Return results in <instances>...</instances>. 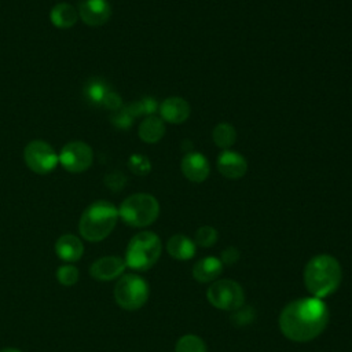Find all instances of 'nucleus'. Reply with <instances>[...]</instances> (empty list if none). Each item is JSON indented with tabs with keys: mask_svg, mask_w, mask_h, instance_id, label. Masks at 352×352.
I'll return each mask as SVG.
<instances>
[{
	"mask_svg": "<svg viewBox=\"0 0 352 352\" xmlns=\"http://www.w3.org/2000/svg\"><path fill=\"white\" fill-rule=\"evenodd\" d=\"M329 318V308L322 298L302 297L285 305L279 314L278 324L287 340L309 342L324 331Z\"/></svg>",
	"mask_w": 352,
	"mask_h": 352,
	"instance_id": "obj_1",
	"label": "nucleus"
},
{
	"mask_svg": "<svg viewBox=\"0 0 352 352\" xmlns=\"http://www.w3.org/2000/svg\"><path fill=\"white\" fill-rule=\"evenodd\" d=\"M302 279L305 289L312 297L324 298L340 287L342 268L334 256L320 253L309 258L305 264Z\"/></svg>",
	"mask_w": 352,
	"mask_h": 352,
	"instance_id": "obj_2",
	"label": "nucleus"
},
{
	"mask_svg": "<svg viewBox=\"0 0 352 352\" xmlns=\"http://www.w3.org/2000/svg\"><path fill=\"white\" fill-rule=\"evenodd\" d=\"M118 220V209L109 201L99 199L85 208L80 217L78 231L89 242H99L107 238Z\"/></svg>",
	"mask_w": 352,
	"mask_h": 352,
	"instance_id": "obj_3",
	"label": "nucleus"
},
{
	"mask_svg": "<svg viewBox=\"0 0 352 352\" xmlns=\"http://www.w3.org/2000/svg\"><path fill=\"white\" fill-rule=\"evenodd\" d=\"M162 243L153 231H140L135 234L125 250L126 267L136 271H147L160 260Z\"/></svg>",
	"mask_w": 352,
	"mask_h": 352,
	"instance_id": "obj_4",
	"label": "nucleus"
},
{
	"mask_svg": "<svg viewBox=\"0 0 352 352\" xmlns=\"http://www.w3.org/2000/svg\"><path fill=\"white\" fill-rule=\"evenodd\" d=\"M160 214V204L155 197L147 192H136L126 197L118 208V217L135 228L153 224Z\"/></svg>",
	"mask_w": 352,
	"mask_h": 352,
	"instance_id": "obj_5",
	"label": "nucleus"
},
{
	"mask_svg": "<svg viewBox=\"0 0 352 352\" xmlns=\"http://www.w3.org/2000/svg\"><path fill=\"white\" fill-rule=\"evenodd\" d=\"M150 289L147 282L138 274L121 275L114 286V298L118 307L125 311H136L148 300Z\"/></svg>",
	"mask_w": 352,
	"mask_h": 352,
	"instance_id": "obj_6",
	"label": "nucleus"
},
{
	"mask_svg": "<svg viewBox=\"0 0 352 352\" xmlns=\"http://www.w3.org/2000/svg\"><path fill=\"white\" fill-rule=\"evenodd\" d=\"M209 304L220 311H235L245 305V292L232 279H217L206 290Z\"/></svg>",
	"mask_w": 352,
	"mask_h": 352,
	"instance_id": "obj_7",
	"label": "nucleus"
},
{
	"mask_svg": "<svg viewBox=\"0 0 352 352\" xmlns=\"http://www.w3.org/2000/svg\"><path fill=\"white\" fill-rule=\"evenodd\" d=\"M23 158L30 170L38 175L51 173L59 164L55 150L44 140H32L23 150Z\"/></svg>",
	"mask_w": 352,
	"mask_h": 352,
	"instance_id": "obj_8",
	"label": "nucleus"
},
{
	"mask_svg": "<svg viewBox=\"0 0 352 352\" xmlns=\"http://www.w3.org/2000/svg\"><path fill=\"white\" fill-rule=\"evenodd\" d=\"M58 157L59 164L72 173H81L87 170L94 161L91 146L78 140L65 144Z\"/></svg>",
	"mask_w": 352,
	"mask_h": 352,
	"instance_id": "obj_9",
	"label": "nucleus"
},
{
	"mask_svg": "<svg viewBox=\"0 0 352 352\" xmlns=\"http://www.w3.org/2000/svg\"><path fill=\"white\" fill-rule=\"evenodd\" d=\"M110 16L111 6L107 0H82L78 6V18L88 26H102Z\"/></svg>",
	"mask_w": 352,
	"mask_h": 352,
	"instance_id": "obj_10",
	"label": "nucleus"
},
{
	"mask_svg": "<svg viewBox=\"0 0 352 352\" xmlns=\"http://www.w3.org/2000/svg\"><path fill=\"white\" fill-rule=\"evenodd\" d=\"M180 169L184 177L192 183H202L208 179L210 172V165L208 158L197 151L187 153L180 162Z\"/></svg>",
	"mask_w": 352,
	"mask_h": 352,
	"instance_id": "obj_11",
	"label": "nucleus"
},
{
	"mask_svg": "<svg viewBox=\"0 0 352 352\" xmlns=\"http://www.w3.org/2000/svg\"><path fill=\"white\" fill-rule=\"evenodd\" d=\"M217 170L226 179H241L248 172V162L242 154L230 148L223 150L217 158Z\"/></svg>",
	"mask_w": 352,
	"mask_h": 352,
	"instance_id": "obj_12",
	"label": "nucleus"
},
{
	"mask_svg": "<svg viewBox=\"0 0 352 352\" xmlns=\"http://www.w3.org/2000/svg\"><path fill=\"white\" fill-rule=\"evenodd\" d=\"M126 268L125 260L118 256H104L91 264L89 274L98 280H113L120 278Z\"/></svg>",
	"mask_w": 352,
	"mask_h": 352,
	"instance_id": "obj_13",
	"label": "nucleus"
},
{
	"mask_svg": "<svg viewBox=\"0 0 352 352\" xmlns=\"http://www.w3.org/2000/svg\"><path fill=\"white\" fill-rule=\"evenodd\" d=\"M160 117L162 121L170 124H182L184 122L191 113V107L188 102L180 96H170L166 98L160 106Z\"/></svg>",
	"mask_w": 352,
	"mask_h": 352,
	"instance_id": "obj_14",
	"label": "nucleus"
},
{
	"mask_svg": "<svg viewBox=\"0 0 352 352\" xmlns=\"http://www.w3.org/2000/svg\"><path fill=\"white\" fill-rule=\"evenodd\" d=\"M223 263L219 257L206 256L198 260L192 267V278L199 283H212L219 279L223 272Z\"/></svg>",
	"mask_w": 352,
	"mask_h": 352,
	"instance_id": "obj_15",
	"label": "nucleus"
},
{
	"mask_svg": "<svg viewBox=\"0 0 352 352\" xmlns=\"http://www.w3.org/2000/svg\"><path fill=\"white\" fill-rule=\"evenodd\" d=\"M55 253L65 263H76L84 253V245L78 236L73 234H65L56 239Z\"/></svg>",
	"mask_w": 352,
	"mask_h": 352,
	"instance_id": "obj_16",
	"label": "nucleus"
},
{
	"mask_svg": "<svg viewBox=\"0 0 352 352\" xmlns=\"http://www.w3.org/2000/svg\"><path fill=\"white\" fill-rule=\"evenodd\" d=\"M166 252L170 257H173L176 260L186 261V260H190L195 256L197 245L187 235L175 234L166 242Z\"/></svg>",
	"mask_w": 352,
	"mask_h": 352,
	"instance_id": "obj_17",
	"label": "nucleus"
},
{
	"mask_svg": "<svg viewBox=\"0 0 352 352\" xmlns=\"http://www.w3.org/2000/svg\"><path fill=\"white\" fill-rule=\"evenodd\" d=\"M138 133L144 143H157L165 135V124L162 118L155 114L146 116L139 125Z\"/></svg>",
	"mask_w": 352,
	"mask_h": 352,
	"instance_id": "obj_18",
	"label": "nucleus"
},
{
	"mask_svg": "<svg viewBox=\"0 0 352 352\" xmlns=\"http://www.w3.org/2000/svg\"><path fill=\"white\" fill-rule=\"evenodd\" d=\"M50 19L58 29H70L78 19V10L69 3H59L52 7Z\"/></svg>",
	"mask_w": 352,
	"mask_h": 352,
	"instance_id": "obj_19",
	"label": "nucleus"
},
{
	"mask_svg": "<svg viewBox=\"0 0 352 352\" xmlns=\"http://www.w3.org/2000/svg\"><path fill=\"white\" fill-rule=\"evenodd\" d=\"M111 88L102 78H91L85 82L82 94L92 106H102Z\"/></svg>",
	"mask_w": 352,
	"mask_h": 352,
	"instance_id": "obj_20",
	"label": "nucleus"
},
{
	"mask_svg": "<svg viewBox=\"0 0 352 352\" xmlns=\"http://www.w3.org/2000/svg\"><path fill=\"white\" fill-rule=\"evenodd\" d=\"M214 144L223 150H228L236 142V131L230 122H219L212 131Z\"/></svg>",
	"mask_w": 352,
	"mask_h": 352,
	"instance_id": "obj_21",
	"label": "nucleus"
},
{
	"mask_svg": "<svg viewBox=\"0 0 352 352\" xmlns=\"http://www.w3.org/2000/svg\"><path fill=\"white\" fill-rule=\"evenodd\" d=\"M175 352H206V344L199 336L184 334L176 341Z\"/></svg>",
	"mask_w": 352,
	"mask_h": 352,
	"instance_id": "obj_22",
	"label": "nucleus"
},
{
	"mask_svg": "<svg viewBox=\"0 0 352 352\" xmlns=\"http://www.w3.org/2000/svg\"><path fill=\"white\" fill-rule=\"evenodd\" d=\"M217 238H219V234L214 227L201 226L195 231L194 242L197 246H201V248H212L217 242Z\"/></svg>",
	"mask_w": 352,
	"mask_h": 352,
	"instance_id": "obj_23",
	"label": "nucleus"
},
{
	"mask_svg": "<svg viewBox=\"0 0 352 352\" xmlns=\"http://www.w3.org/2000/svg\"><path fill=\"white\" fill-rule=\"evenodd\" d=\"M56 279L63 286H73L78 280V270L73 264H63L56 271Z\"/></svg>",
	"mask_w": 352,
	"mask_h": 352,
	"instance_id": "obj_24",
	"label": "nucleus"
},
{
	"mask_svg": "<svg viewBox=\"0 0 352 352\" xmlns=\"http://www.w3.org/2000/svg\"><path fill=\"white\" fill-rule=\"evenodd\" d=\"M129 169L136 175H147L151 169V164L146 155L133 154L128 162Z\"/></svg>",
	"mask_w": 352,
	"mask_h": 352,
	"instance_id": "obj_25",
	"label": "nucleus"
},
{
	"mask_svg": "<svg viewBox=\"0 0 352 352\" xmlns=\"http://www.w3.org/2000/svg\"><path fill=\"white\" fill-rule=\"evenodd\" d=\"M232 312H234V315L231 316V319H232V322H234L235 324H238V326L246 324V323L252 322L253 318H254V312H253L252 307H245V305H242L241 308H238V309H235V311H232Z\"/></svg>",
	"mask_w": 352,
	"mask_h": 352,
	"instance_id": "obj_26",
	"label": "nucleus"
},
{
	"mask_svg": "<svg viewBox=\"0 0 352 352\" xmlns=\"http://www.w3.org/2000/svg\"><path fill=\"white\" fill-rule=\"evenodd\" d=\"M239 250L234 246H228L226 248L221 254H220V261L223 263V265H232L239 260Z\"/></svg>",
	"mask_w": 352,
	"mask_h": 352,
	"instance_id": "obj_27",
	"label": "nucleus"
},
{
	"mask_svg": "<svg viewBox=\"0 0 352 352\" xmlns=\"http://www.w3.org/2000/svg\"><path fill=\"white\" fill-rule=\"evenodd\" d=\"M111 121H113V124H114L116 126L122 128V129H126V128H129V125L132 124L133 117H132L125 109H122L120 113H117V114L111 118Z\"/></svg>",
	"mask_w": 352,
	"mask_h": 352,
	"instance_id": "obj_28",
	"label": "nucleus"
},
{
	"mask_svg": "<svg viewBox=\"0 0 352 352\" xmlns=\"http://www.w3.org/2000/svg\"><path fill=\"white\" fill-rule=\"evenodd\" d=\"M121 106H122V100L118 96V94L114 92V91L109 92V95L106 96V99L102 104V107L109 109V110H118V109H121Z\"/></svg>",
	"mask_w": 352,
	"mask_h": 352,
	"instance_id": "obj_29",
	"label": "nucleus"
},
{
	"mask_svg": "<svg viewBox=\"0 0 352 352\" xmlns=\"http://www.w3.org/2000/svg\"><path fill=\"white\" fill-rule=\"evenodd\" d=\"M0 352H21V351L16 349V348H4V349H1Z\"/></svg>",
	"mask_w": 352,
	"mask_h": 352,
	"instance_id": "obj_30",
	"label": "nucleus"
}]
</instances>
